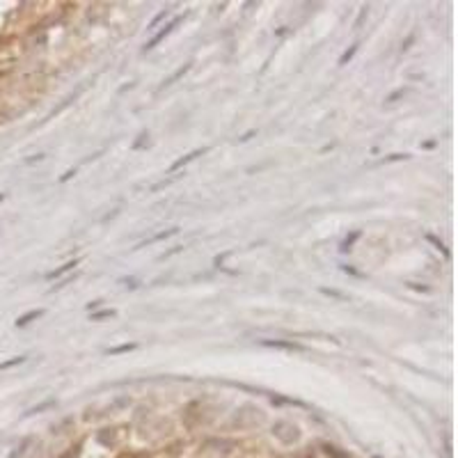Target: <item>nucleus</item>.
<instances>
[{"label":"nucleus","mask_w":458,"mask_h":458,"mask_svg":"<svg viewBox=\"0 0 458 458\" xmlns=\"http://www.w3.org/2000/svg\"><path fill=\"white\" fill-rule=\"evenodd\" d=\"M181 18H184V17H177V18H174V21H170V23L165 25V28H163V30H161V33H158V34H153L152 39H149V41H147V44H145V51H152L153 46H158V44H161V41L165 39V37H168V34L172 33V30H174V25H177L179 21H181Z\"/></svg>","instance_id":"obj_1"},{"label":"nucleus","mask_w":458,"mask_h":458,"mask_svg":"<svg viewBox=\"0 0 458 458\" xmlns=\"http://www.w3.org/2000/svg\"><path fill=\"white\" fill-rule=\"evenodd\" d=\"M261 346H268V348H284V351H305V346L296 344V341H282V339H261L259 341Z\"/></svg>","instance_id":"obj_2"},{"label":"nucleus","mask_w":458,"mask_h":458,"mask_svg":"<svg viewBox=\"0 0 458 458\" xmlns=\"http://www.w3.org/2000/svg\"><path fill=\"white\" fill-rule=\"evenodd\" d=\"M204 152H206V149H195V152H190V153H186V156H184V158H179V161H177V163H172V168H170V170H172V172H177V170H179V168H184V165H186V163H190V161H195V158H197V156H202V153H204Z\"/></svg>","instance_id":"obj_3"},{"label":"nucleus","mask_w":458,"mask_h":458,"mask_svg":"<svg viewBox=\"0 0 458 458\" xmlns=\"http://www.w3.org/2000/svg\"><path fill=\"white\" fill-rule=\"evenodd\" d=\"M73 266H78V261H76V259H73V261H67V264H65V266H60L57 271H51V273L46 275V277H49V280H55V277H60V275H65L67 271H71Z\"/></svg>","instance_id":"obj_4"},{"label":"nucleus","mask_w":458,"mask_h":458,"mask_svg":"<svg viewBox=\"0 0 458 458\" xmlns=\"http://www.w3.org/2000/svg\"><path fill=\"white\" fill-rule=\"evenodd\" d=\"M41 314H44V309H33V312H28V314H23L21 319L17 321V325L21 328V325H28V323L33 321V319H39Z\"/></svg>","instance_id":"obj_5"},{"label":"nucleus","mask_w":458,"mask_h":458,"mask_svg":"<svg viewBox=\"0 0 458 458\" xmlns=\"http://www.w3.org/2000/svg\"><path fill=\"white\" fill-rule=\"evenodd\" d=\"M137 348V344H121V346H115V348H108V355H119V353H129Z\"/></svg>","instance_id":"obj_6"},{"label":"nucleus","mask_w":458,"mask_h":458,"mask_svg":"<svg viewBox=\"0 0 458 458\" xmlns=\"http://www.w3.org/2000/svg\"><path fill=\"white\" fill-rule=\"evenodd\" d=\"M188 69H190V65H184V67H181V69H177V71L172 73V76H170L168 81L163 83V87H168V85H172V83H174V81H179V78H181V76H184V73L188 71Z\"/></svg>","instance_id":"obj_7"},{"label":"nucleus","mask_w":458,"mask_h":458,"mask_svg":"<svg viewBox=\"0 0 458 458\" xmlns=\"http://www.w3.org/2000/svg\"><path fill=\"white\" fill-rule=\"evenodd\" d=\"M357 238H360V232H353L351 236H348V238H346L344 243H341V250H344V252H348V250H351V245H353V243L357 241Z\"/></svg>","instance_id":"obj_8"},{"label":"nucleus","mask_w":458,"mask_h":458,"mask_svg":"<svg viewBox=\"0 0 458 458\" xmlns=\"http://www.w3.org/2000/svg\"><path fill=\"white\" fill-rule=\"evenodd\" d=\"M355 53H357V46H351V49H348V51H346V53H344V55H341V57H339V65H346V62H348V60H351V57H353V55H355Z\"/></svg>","instance_id":"obj_9"},{"label":"nucleus","mask_w":458,"mask_h":458,"mask_svg":"<svg viewBox=\"0 0 458 458\" xmlns=\"http://www.w3.org/2000/svg\"><path fill=\"white\" fill-rule=\"evenodd\" d=\"M172 234H177V229H168V232H161L156 234V236H152L147 243H153V241H161V238H168V236H172Z\"/></svg>","instance_id":"obj_10"},{"label":"nucleus","mask_w":458,"mask_h":458,"mask_svg":"<svg viewBox=\"0 0 458 458\" xmlns=\"http://www.w3.org/2000/svg\"><path fill=\"white\" fill-rule=\"evenodd\" d=\"M108 316H115V312H113V309H105V312H99V314H94V316H92V321H101V319H108Z\"/></svg>","instance_id":"obj_11"},{"label":"nucleus","mask_w":458,"mask_h":458,"mask_svg":"<svg viewBox=\"0 0 458 458\" xmlns=\"http://www.w3.org/2000/svg\"><path fill=\"white\" fill-rule=\"evenodd\" d=\"M426 238H428V241H431V243H435V245H438V248H440L442 252H444V254H447V257H449V252H447V250H444V245H442V241H438V238H435L433 234H426Z\"/></svg>","instance_id":"obj_12"},{"label":"nucleus","mask_w":458,"mask_h":458,"mask_svg":"<svg viewBox=\"0 0 458 458\" xmlns=\"http://www.w3.org/2000/svg\"><path fill=\"white\" fill-rule=\"evenodd\" d=\"M21 362H25V357H14V360H9V362H2L0 369H7V367H14V364H21Z\"/></svg>","instance_id":"obj_13"},{"label":"nucleus","mask_w":458,"mask_h":458,"mask_svg":"<svg viewBox=\"0 0 458 458\" xmlns=\"http://www.w3.org/2000/svg\"><path fill=\"white\" fill-rule=\"evenodd\" d=\"M321 293H325V296H335V298H344V293H339V291H335V289H321Z\"/></svg>","instance_id":"obj_14"},{"label":"nucleus","mask_w":458,"mask_h":458,"mask_svg":"<svg viewBox=\"0 0 458 458\" xmlns=\"http://www.w3.org/2000/svg\"><path fill=\"white\" fill-rule=\"evenodd\" d=\"M403 92H406V89H396L394 94H390V97H387V101H396L399 97H403Z\"/></svg>","instance_id":"obj_15"},{"label":"nucleus","mask_w":458,"mask_h":458,"mask_svg":"<svg viewBox=\"0 0 458 458\" xmlns=\"http://www.w3.org/2000/svg\"><path fill=\"white\" fill-rule=\"evenodd\" d=\"M73 174H76V170H69V172H67V174H65V177H62V179H60V181H69V179H71V177H73Z\"/></svg>","instance_id":"obj_16"},{"label":"nucleus","mask_w":458,"mask_h":458,"mask_svg":"<svg viewBox=\"0 0 458 458\" xmlns=\"http://www.w3.org/2000/svg\"><path fill=\"white\" fill-rule=\"evenodd\" d=\"M412 39H415V37H412V34H410L408 39H406V44H403V46H401V51H406V49H408L410 44H412Z\"/></svg>","instance_id":"obj_17"},{"label":"nucleus","mask_w":458,"mask_h":458,"mask_svg":"<svg viewBox=\"0 0 458 458\" xmlns=\"http://www.w3.org/2000/svg\"><path fill=\"white\" fill-rule=\"evenodd\" d=\"M252 136H254V131H250V133H245V136L241 137V142H245V140H250V137H252Z\"/></svg>","instance_id":"obj_18"},{"label":"nucleus","mask_w":458,"mask_h":458,"mask_svg":"<svg viewBox=\"0 0 458 458\" xmlns=\"http://www.w3.org/2000/svg\"><path fill=\"white\" fill-rule=\"evenodd\" d=\"M0 202H2V195H0Z\"/></svg>","instance_id":"obj_19"}]
</instances>
